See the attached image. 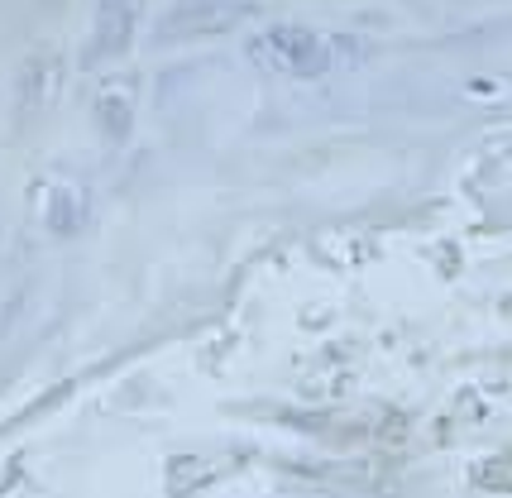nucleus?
Returning <instances> with one entry per match:
<instances>
[{
	"mask_svg": "<svg viewBox=\"0 0 512 498\" xmlns=\"http://www.w3.org/2000/svg\"><path fill=\"white\" fill-rule=\"evenodd\" d=\"M206 475H211V465H201L197 455H182V460H173V470H168V484H173V494H187Z\"/></svg>",
	"mask_w": 512,
	"mask_h": 498,
	"instance_id": "nucleus-5",
	"label": "nucleus"
},
{
	"mask_svg": "<svg viewBox=\"0 0 512 498\" xmlns=\"http://www.w3.org/2000/svg\"><path fill=\"white\" fill-rule=\"evenodd\" d=\"M249 10L240 0H182L173 15H163L154 29L158 44H182V39H211V34H225L245 20Z\"/></svg>",
	"mask_w": 512,
	"mask_h": 498,
	"instance_id": "nucleus-2",
	"label": "nucleus"
},
{
	"mask_svg": "<svg viewBox=\"0 0 512 498\" xmlns=\"http://www.w3.org/2000/svg\"><path fill=\"white\" fill-rule=\"evenodd\" d=\"M48 226L58 230V235H72L77 230V206L67 192H53V202H48Z\"/></svg>",
	"mask_w": 512,
	"mask_h": 498,
	"instance_id": "nucleus-6",
	"label": "nucleus"
},
{
	"mask_svg": "<svg viewBox=\"0 0 512 498\" xmlns=\"http://www.w3.org/2000/svg\"><path fill=\"white\" fill-rule=\"evenodd\" d=\"M249 53L264 68L283 72V77H302V82L326 77V68H331V44L307 24H273L249 44Z\"/></svg>",
	"mask_w": 512,
	"mask_h": 498,
	"instance_id": "nucleus-1",
	"label": "nucleus"
},
{
	"mask_svg": "<svg viewBox=\"0 0 512 498\" xmlns=\"http://www.w3.org/2000/svg\"><path fill=\"white\" fill-rule=\"evenodd\" d=\"M134 39V0H101L96 10V39H91L87 63H106L120 58Z\"/></svg>",
	"mask_w": 512,
	"mask_h": 498,
	"instance_id": "nucleus-3",
	"label": "nucleus"
},
{
	"mask_svg": "<svg viewBox=\"0 0 512 498\" xmlns=\"http://www.w3.org/2000/svg\"><path fill=\"white\" fill-rule=\"evenodd\" d=\"M96 125H101V135L111 139V144H125L130 139V130H134V96L120 82H111V87L96 96Z\"/></svg>",
	"mask_w": 512,
	"mask_h": 498,
	"instance_id": "nucleus-4",
	"label": "nucleus"
}]
</instances>
